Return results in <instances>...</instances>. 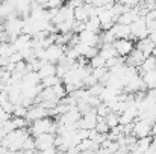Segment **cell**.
I'll return each instance as SVG.
<instances>
[{
  "instance_id": "cell-33",
  "label": "cell",
  "mask_w": 156,
  "mask_h": 154,
  "mask_svg": "<svg viewBox=\"0 0 156 154\" xmlns=\"http://www.w3.org/2000/svg\"><path fill=\"white\" fill-rule=\"evenodd\" d=\"M108 3H114V2H118V0H106Z\"/></svg>"
},
{
  "instance_id": "cell-11",
  "label": "cell",
  "mask_w": 156,
  "mask_h": 154,
  "mask_svg": "<svg viewBox=\"0 0 156 154\" xmlns=\"http://www.w3.org/2000/svg\"><path fill=\"white\" fill-rule=\"evenodd\" d=\"M127 56H129V57H126V65H132V67H140L141 62H143L144 57H146V54H144L143 51L135 49V47H133V50L130 51Z\"/></svg>"
},
{
  "instance_id": "cell-2",
  "label": "cell",
  "mask_w": 156,
  "mask_h": 154,
  "mask_svg": "<svg viewBox=\"0 0 156 154\" xmlns=\"http://www.w3.org/2000/svg\"><path fill=\"white\" fill-rule=\"evenodd\" d=\"M23 23H24V20L20 18L17 14H12V15H9V17L6 18L3 27H5V30L8 32L11 43H12L20 33H23Z\"/></svg>"
},
{
  "instance_id": "cell-21",
  "label": "cell",
  "mask_w": 156,
  "mask_h": 154,
  "mask_svg": "<svg viewBox=\"0 0 156 154\" xmlns=\"http://www.w3.org/2000/svg\"><path fill=\"white\" fill-rule=\"evenodd\" d=\"M103 119L106 121V124L109 125V128H112V127H115V125L118 124V113H115V112H112V110H111Z\"/></svg>"
},
{
  "instance_id": "cell-19",
  "label": "cell",
  "mask_w": 156,
  "mask_h": 154,
  "mask_svg": "<svg viewBox=\"0 0 156 154\" xmlns=\"http://www.w3.org/2000/svg\"><path fill=\"white\" fill-rule=\"evenodd\" d=\"M58 83H62V79L56 74H52V76H47L44 79H41V85L43 88H47V86H53V85H58Z\"/></svg>"
},
{
  "instance_id": "cell-7",
  "label": "cell",
  "mask_w": 156,
  "mask_h": 154,
  "mask_svg": "<svg viewBox=\"0 0 156 154\" xmlns=\"http://www.w3.org/2000/svg\"><path fill=\"white\" fill-rule=\"evenodd\" d=\"M132 133L136 138H144V136H152V122L149 119H138L133 121V130Z\"/></svg>"
},
{
  "instance_id": "cell-23",
  "label": "cell",
  "mask_w": 156,
  "mask_h": 154,
  "mask_svg": "<svg viewBox=\"0 0 156 154\" xmlns=\"http://www.w3.org/2000/svg\"><path fill=\"white\" fill-rule=\"evenodd\" d=\"M99 133H108L109 132V125L106 124V121H105L102 116H97V124H96V127H94Z\"/></svg>"
},
{
  "instance_id": "cell-3",
  "label": "cell",
  "mask_w": 156,
  "mask_h": 154,
  "mask_svg": "<svg viewBox=\"0 0 156 154\" xmlns=\"http://www.w3.org/2000/svg\"><path fill=\"white\" fill-rule=\"evenodd\" d=\"M64 54H65V46H59V44H55L53 43L49 47L44 49V60L56 65Z\"/></svg>"
},
{
  "instance_id": "cell-15",
  "label": "cell",
  "mask_w": 156,
  "mask_h": 154,
  "mask_svg": "<svg viewBox=\"0 0 156 154\" xmlns=\"http://www.w3.org/2000/svg\"><path fill=\"white\" fill-rule=\"evenodd\" d=\"M38 74L41 79L47 77V76H52V74H56V65L55 63H50V62H44L40 70H38Z\"/></svg>"
},
{
  "instance_id": "cell-1",
  "label": "cell",
  "mask_w": 156,
  "mask_h": 154,
  "mask_svg": "<svg viewBox=\"0 0 156 154\" xmlns=\"http://www.w3.org/2000/svg\"><path fill=\"white\" fill-rule=\"evenodd\" d=\"M30 122L32 124L29 127V133L32 136H37L40 133H55L56 132V127H58V122L50 119V116L38 118V119H34Z\"/></svg>"
},
{
  "instance_id": "cell-10",
  "label": "cell",
  "mask_w": 156,
  "mask_h": 154,
  "mask_svg": "<svg viewBox=\"0 0 156 154\" xmlns=\"http://www.w3.org/2000/svg\"><path fill=\"white\" fill-rule=\"evenodd\" d=\"M12 46L15 51H21L27 47H32V36L27 35V33H20L14 41H12Z\"/></svg>"
},
{
  "instance_id": "cell-17",
  "label": "cell",
  "mask_w": 156,
  "mask_h": 154,
  "mask_svg": "<svg viewBox=\"0 0 156 154\" xmlns=\"http://www.w3.org/2000/svg\"><path fill=\"white\" fill-rule=\"evenodd\" d=\"M85 29L93 30V32H100V20H99V17H97V15L90 17V18L85 21Z\"/></svg>"
},
{
  "instance_id": "cell-5",
  "label": "cell",
  "mask_w": 156,
  "mask_h": 154,
  "mask_svg": "<svg viewBox=\"0 0 156 154\" xmlns=\"http://www.w3.org/2000/svg\"><path fill=\"white\" fill-rule=\"evenodd\" d=\"M77 38H79V43H83L87 46H96L100 49V35L99 32H93V30H88V29H83L80 32H77Z\"/></svg>"
},
{
  "instance_id": "cell-18",
  "label": "cell",
  "mask_w": 156,
  "mask_h": 154,
  "mask_svg": "<svg viewBox=\"0 0 156 154\" xmlns=\"http://www.w3.org/2000/svg\"><path fill=\"white\" fill-rule=\"evenodd\" d=\"M14 51H15V49H14L12 43H9V41H0V56L9 57Z\"/></svg>"
},
{
  "instance_id": "cell-4",
  "label": "cell",
  "mask_w": 156,
  "mask_h": 154,
  "mask_svg": "<svg viewBox=\"0 0 156 154\" xmlns=\"http://www.w3.org/2000/svg\"><path fill=\"white\" fill-rule=\"evenodd\" d=\"M130 27V33L132 36H135V39H141V38H146L149 36V30L146 27V17H138L135 21H132L129 24Z\"/></svg>"
},
{
  "instance_id": "cell-30",
  "label": "cell",
  "mask_w": 156,
  "mask_h": 154,
  "mask_svg": "<svg viewBox=\"0 0 156 154\" xmlns=\"http://www.w3.org/2000/svg\"><path fill=\"white\" fill-rule=\"evenodd\" d=\"M8 151H9V150H8L5 145H2V144H0V153H8Z\"/></svg>"
},
{
  "instance_id": "cell-28",
  "label": "cell",
  "mask_w": 156,
  "mask_h": 154,
  "mask_svg": "<svg viewBox=\"0 0 156 154\" xmlns=\"http://www.w3.org/2000/svg\"><path fill=\"white\" fill-rule=\"evenodd\" d=\"M120 3H123V5H126V6H130V8H133V6H136L141 0H118Z\"/></svg>"
},
{
  "instance_id": "cell-20",
  "label": "cell",
  "mask_w": 156,
  "mask_h": 154,
  "mask_svg": "<svg viewBox=\"0 0 156 154\" xmlns=\"http://www.w3.org/2000/svg\"><path fill=\"white\" fill-rule=\"evenodd\" d=\"M88 63H90V67H91V68L106 67V59H105L103 56H100V54H96L94 57H91V59L88 60Z\"/></svg>"
},
{
  "instance_id": "cell-26",
  "label": "cell",
  "mask_w": 156,
  "mask_h": 154,
  "mask_svg": "<svg viewBox=\"0 0 156 154\" xmlns=\"http://www.w3.org/2000/svg\"><path fill=\"white\" fill-rule=\"evenodd\" d=\"M62 3H64V0H47V3H46V6L44 8H59V6H62Z\"/></svg>"
},
{
  "instance_id": "cell-16",
  "label": "cell",
  "mask_w": 156,
  "mask_h": 154,
  "mask_svg": "<svg viewBox=\"0 0 156 154\" xmlns=\"http://www.w3.org/2000/svg\"><path fill=\"white\" fill-rule=\"evenodd\" d=\"M141 77H143V82L146 83L147 89L156 88V70H150V71L144 73Z\"/></svg>"
},
{
  "instance_id": "cell-24",
  "label": "cell",
  "mask_w": 156,
  "mask_h": 154,
  "mask_svg": "<svg viewBox=\"0 0 156 154\" xmlns=\"http://www.w3.org/2000/svg\"><path fill=\"white\" fill-rule=\"evenodd\" d=\"M27 113V107L23 104H14V110H12V116H26Z\"/></svg>"
},
{
  "instance_id": "cell-32",
  "label": "cell",
  "mask_w": 156,
  "mask_h": 154,
  "mask_svg": "<svg viewBox=\"0 0 156 154\" xmlns=\"http://www.w3.org/2000/svg\"><path fill=\"white\" fill-rule=\"evenodd\" d=\"M152 56H156V44H155V47H153V50H152Z\"/></svg>"
},
{
  "instance_id": "cell-12",
  "label": "cell",
  "mask_w": 156,
  "mask_h": 154,
  "mask_svg": "<svg viewBox=\"0 0 156 154\" xmlns=\"http://www.w3.org/2000/svg\"><path fill=\"white\" fill-rule=\"evenodd\" d=\"M112 33L115 35V38H129L130 36V27L129 24H120V23H115L112 27H111Z\"/></svg>"
},
{
  "instance_id": "cell-9",
  "label": "cell",
  "mask_w": 156,
  "mask_h": 154,
  "mask_svg": "<svg viewBox=\"0 0 156 154\" xmlns=\"http://www.w3.org/2000/svg\"><path fill=\"white\" fill-rule=\"evenodd\" d=\"M112 46L115 47L118 56H127L130 51L133 50V47H135L133 43H132V39H129V38H117L112 43Z\"/></svg>"
},
{
  "instance_id": "cell-27",
  "label": "cell",
  "mask_w": 156,
  "mask_h": 154,
  "mask_svg": "<svg viewBox=\"0 0 156 154\" xmlns=\"http://www.w3.org/2000/svg\"><path fill=\"white\" fill-rule=\"evenodd\" d=\"M83 3H85V0H68V2H67V6L71 8V9H74V8L82 6Z\"/></svg>"
},
{
  "instance_id": "cell-13",
  "label": "cell",
  "mask_w": 156,
  "mask_h": 154,
  "mask_svg": "<svg viewBox=\"0 0 156 154\" xmlns=\"http://www.w3.org/2000/svg\"><path fill=\"white\" fill-rule=\"evenodd\" d=\"M153 47H155V43H153V41H150V39H149V36L138 39V43H136V46H135V49L141 50L143 53H144V54H146V56L152 54V50H153Z\"/></svg>"
},
{
  "instance_id": "cell-22",
  "label": "cell",
  "mask_w": 156,
  "mask_h": 154,
  "mask_svg": "<svg viewBox=\"0 0 156 154\" xmlns=\"http://www.w3.org/2000/svg\"><path fill=\"white\" fill-rule=\"evenodd\" d=\"M109 112H111V109H109V106H108L105 101L99 103V104L96 106V113H97V116H102V118H105Z\"/></svg>"
},
{
  "instance_id": "cell-6",
  "label": "cell",
  "mask_w": 156,
  "mask_h": 154,
  "mask_svg": "<svg viewBox=\"0 0 156 154\" xmlns=\"http://www.w3.org/2000/svg\"><path fill=\"white\" fill-rule=\"evenodd\" d=\"M44 116H50L49 109H47V107H44V106H41L40 103H38V104H34V103H32V107H30V106L27 107V113H26V116H24V118L30 122V121H34V119L44 118Z\"/></svg>"
},
{
  "instance_id": "cell-31",
  "label": "cell",
  "mask_w": 156,
  "mask_h": 154,
  "mask_svg": "<svg viewBox=\"0 0 156 154\" xmlns=\"http://www.w3.org/2000/svg\"><path fill=\"white\" fill-rule=\"evenodd\" d=\"M152 144H153V145H156V133H153V135H152Z\"/></svg>"
},
{
  "instance_id": "cell-14",
  "label": "cell",
  "mask_w": 156,
  "mask_h": 154,
  "mask_svg": "<svg viewBox=\"0 0 156 154\" xmlns=\"http://www.w3.org/2000/svg\"><path fill=\"white\" fill-rule=\"evenodd\" d=\"M150 144H152V136L150 135L144 136V138H138V141H136L135 147L132 148V151L133 153H146L147 148L150 147Z\"/></svg>"
},
{
  "instance_id": "cell-8",
  "label": "cell",
  "mask_w": 156,
  "mask_h": 154,
  "mask_svg": "<svg viewBox=\"0 0 156 154\" xmlns=\"http://www.w3.org/2000/svg\"><path fill=\"white\" fill-rule=\"evenodd\" d=\"M34 139H35V148L38 151H43V150L55 145V135L53 133H40V135L34 136Z\"/></svg>"
},
{
  "instance_id": "cell-29",
  "label": "cell",
  "mask_w": 156,
  "mask_h": 154,
  "mask_svg": "<svg viewBox=\"0 0 156 154\" xmlns=\"http://www.w3.org/2000/svg\"><path fill=\"white\" fill-rule=\"evenodd\" d=\"M149 39H150V41H153V43L156 44V30H152V32L149 33Z\"/></svg>"
},
{
  "instance_id": "cell-25",
  "label": "cell",
  "mask_w": 156,
  "mask_h": 154,
  "mask_svg": "<svg viewBox=\"0 0 156 154\" xmlns=\"http://www.w3.org/2000/svg\"><path fill=\"white\" fill-rule=\"evenodd\" d=\"M106 71H108V67H99V68H93V70H91V74H93L97 80H100L105 74H106Z\"/></svg>"
}]
</instances>
